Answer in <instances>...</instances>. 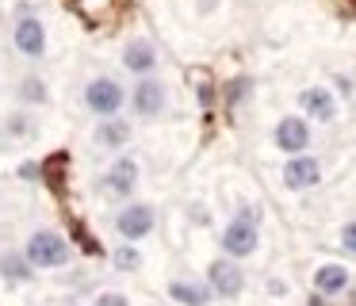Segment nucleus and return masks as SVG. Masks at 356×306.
Instances as JSON below:
<instances>
[{"instance_id": "obj_18", "label": "nucleus", "mask_w": 356, "mask_h": 306, "mask_svg": "<svg viewBox=\"0 0 356 306\" xmlns=\"http://www.w3.org/2000/svg\"><path fill=\"white\" fill-rule=\"evenodd\" d=\"M16 104L19 107H47L50 104V84L39 73H24L16 81Z\"/></svg>"}, {"instance_id": "obj_19", "label": "nucleus", "mask_w": 356, "mask_h": 306, "mask_svg": "<svg viewBox=\"0 0 356 306\" xmlns=\"http://www.w3.org/2000/svg\"><path fill=\"white\" fill-rule=\"evenodd\" d=\"M111 268H115V272H138L142 268V249L134 241H119L115 252H111Z\"/></svg>"}, {"instance_id": "obj_15", "label": "nucleus", "mask_w": 356, "mask_h": 306, "mask_svg": "<svg viewBox=\"0 0 356 306\" xmlns=\"http://www.w3.org/2000/svg\"><path fill=\"white\" fill-rule=\"evenodd\" d=\"M169 298L172 303H180V306H211V287H207V280H169Z\"/></svg>"}, {"instance_id": "obj_8", "label": "nucleus", "mask_w": 356, "mask_h": 306, "mask_svg": "<svg viewBox=\"0 0 356 306\" xmlns=\"http://www.w3.org/2000/svg\"><path fill=\"white\" fill-rule=\"evenodd\" d=\"M280 180H284L287 191H310L322 184V161L314 157V153H291V157L284 161V168H280Z\"/></svg>"}, {"instance_id": "obj_25", "label": "nucleus", "mask_w": 356, "mask_h": 306, "mask_svg": "<svg viewBox=\"0 0 356 306\" xmlns=\"http://www.w3.org/2000/svg\"><path fill=\"white\" fill-rule=\"evenodd\" d=\"M307 306H325V295H318V291H314V295L307 298Z\"/></svg>"}, {"instance_id": "obj_9", "label": "nucleus", "mask_w": 356, "mask_h": 306, "mask_svg": "<svg viewBox=\"0 0 356 306\" xmlns=\"http://www.w3.org/2000/svg\"><path fill=\"white\" fill-rule=\"evenodd\" d=\"M207 287L215 298H238L245 291V272H241L238 260L230 257H215L207 264Z\"/></svg>"}, {"instance_id": "obj_27", "label": "nucleus", "mask_w": 356, "mask_h": 306, "mask_svg": "<svg viewBox=\"0 0 356 306\" xmlns=\"http://www.w3.org/2000/svg\"><path fill=\"white\" fill-rule=\"evenodd\" d=\"M353 99H356V92H353Z\"/></svg>"}, {"instance_id": "obj_13", "label": "nucleus", "mask_w": 356, "mask_h": 306, "mask_svg": "<svg viewBox=\"0 0 356 306\" xmlns=\"http://www.w3.org/2000/svg\"><path fill=\"white\" fill-rule=\"evenodd\" d=\"M131 138H134V127H131V119H123V115L100 119L92 127V142L100 145V150H108V153H123L127 145H131Z\"/></svg>"}, {"instance_id": "obj_14", "label": "nucleus", "mask_w": 356, "mask_h": 306, "mask_svg": "<svg viewBox=\"0 0 356 306\" xmlns=\"http://www.w3.org/2000/svg\"><path fill=\"white\" fill-rule=\"evenodd\" d=\"M353 287V275H348V268L345 264H318L314 268V291L318 295H325V298H337V295H345V291Z\"/></svg>"}, {"instance_id": "obj_4", "label": "nucleus", "mask_w": 356, "mask_h": 306, "mask_svg": "<svg viewBox=\"0 0 356 306\" xmlns=\"http://www.w3.org/2000/svg\"><path fill=\"white\" fill-rule=\"evenodd\" d=\"M127 107L134 111V119H161L169 111V84L157 73L134 76V88H127Z\"/></svg>"}, {"instance_id": "obj_21", "label": "nucleus", "mask_w": 356, "mask_h": 306, "mask_svg": "<svg viewBox=\"0 0 356 306\" xmlns=\"http://www.w3.org/2000/svg\"><path fill=\"white\" fill-rule=\"evenodd\" d=\"M92 306H131V298H127L123 291H100V295L92 298Z\"/></svg>"}, {"instance_id": "obj_16", "label": "nucleus", "mask_w": 356, "mask_h": 306, "mask_svg": "<svg viewBox=\"0 0 356 306\" xmlns=\"http://www.w3.org/2000/svg\"><path fill=\"white\" fill-rule=\"evenodd\" d=\"M0 280L8 283V287H24V283H31V280H35V268L27 264L24 249L0 252Z\"/></svg>"}, {"instance_id": "obj_23", "label": "nucleus", "mask_w": 356, "mask_h": 306, "mask_svg": "<svg viewBox=\"0 0 356 306\" xmlns=\"http://www.w3.org/2000/svg\"><path fill=\"white\" fill-rule=\"evenodd\" d=\"M31 12H39V8L31 4V0H19V4L12 8V15H31Z\"/></svg>"}, {"instance_id": "obj_6", "label": "nucleus", "mask_w": 356, "mask_h": 306, "mask_svg": "<svg viewBox=\"0 0 356 306\" xmlns=\"http://www.w3.org/2000/svg\"><path fill=\"white\" fill-rule=\"evenodd\" d=\"M115 237L119 241H146L149 234L157 230V211H154V203H138V199H131V203H123L119 207V214H115Z\"/></svg>"}, {"instance_id": "obj_24", "label": "nucleus", "mask_w": 356, "mask_h": 306, "mask_svg": "<svg viewBox=\"0 0 356 306\" xmlns=\"http://www.w3.org/2000/svg\"><path fill=\"white\" fill-rule=\"evenodd\" d=\"M19 176L24 180H39V165H19Z\"/></svg>"}, {"instance_id": "obj_12", "label": "nucleus", "mask_w": 356, "mask_h": 306, "mask_svg": "<svg viewBox=\"0 0 356 306\" xmlns=\"http://www.w3.org/2000/svg\"><path fill=\"white\" fill-rule=\"evenodd\" d=\"M341 111L337 96H333L325 84H307V88L299 92V115L310 122H333Z\"/></svg>"}, {"instance_id": "obj_3", "label": "nucleus", "mask_w": 356, "mask_h": 306, "mask_svg": "<svg viewBox=\"0 0 356 306\" xmlns=\"http://www.w3.org/2000/svg\"><path fill=\"white\" fill-rule=\"evenodd\" d=\"M81 104H85L88 115H96V119H111V115H123L127 107V84L119 81V76H88L85 88H81Z\"/></svg>"}, {"instance_id": "obj_22", "label": "nucleus", "mask_w": 356, "mask_h": 306, "mask_svg": "<svg viewBox=\"0 0 356 306\" xmlns=\"http://www.w3.org/2000/svg\"><path fill=\"white\" fill-rule=\"evenodd\" d=\"M188 214H192L195 226H211V214H207V207H203V203H192V207H188Z\"/></svg>"}, {"instance_id": "obj_1", "label": "nucleus", "mask_w": 356, "mask_h": 306, "mask_svg": "<svg viewBox=\"0 0 356 306\" xmlns=\"http://www.w3.org/2000/svg\"><path fill=\"white\" fill-rule=\"evenodd\" d=\"M218 249H222V257H230V260L253 257V252L261 249V207L241 203L238 214L226 222L222 237H218Z\"/></svg>"}, {"instance_id": "obj_17", "label": "nucleus", "mask_w": 356, "mask_h": 306, "mask_svg": "<svg viewBox=\"0 0 356 306\" xmlns=\"http://www.w3.org/2000/svg\"><path fill=\"white\" fill-rule=\"evenodd\" d=\"M4 138L8 142H35L39 138V119L31 115V107H16L12 115H4Z\"/></svg>"}, {"instance_id": "obj_2", "label": "nucleus", "mask_w": 356, "mask_h": 306, "mask_svg": "<svg viewBox=\"0 0 356 306\" xmlns=\"http://www.w3.org/2000/svg\"><path fill=\"white\" fill-rule=\"evenodd\" d=\"M24 257L35 272H62V268H70L73 249H70V241H65V234L42 226L24 241Z\"/></svg>"}, {"instance_id": "obj_10", "label": "nucleus", "mask_w": 356, "mask_h": 306, "mask_svg": "<svg viewBox=\"0 0 356 306\" xmlns=\"http://www.w3.org/2000/svg\"><path fill=\"white\" fill-rule=\"evenodd\" d=\"M310 138H314V130H310V119H302V115H284V119L272 127V142H276L280 153H307L310 150Z\"/></svg>"}, {"instance_id": "obj_20", "label": "nucleus", "mask_w": 356, "mask_h": 306, "mask_svg": "<svg viewBox=\"0 0 356 306\" xmlns=\"http://www.w3.org/2000/svg\"><path fill=\"white\" fill-rule=\"evenodd\" d=\"M337 241H341V249H345L348 257H356V218H348L345 226H341Z\"/></svg>"}, {"instance_id": "obj_26", "label": "nucleus", "mask_w": 356, "mask_h": 306, "mask_svg": "<svg viewBox=\"0 0 356 306\" xmlns=\"http://www.w3.org/2000/svg\"><path fill=\"white\" fill-rule=\"evenodd\" d=\"M73 306H81V303H73Z\"/></svg>"}, {"instance_id": "obj_11", "label": "nucleus", "mask_w": 356, "mask_h": 306, "mask_svg": "<svg viewBox=\"0 0 356 306\" xmlns=\"http://www.w3.org/2000/svg\"><path fill=\"white\" fill-rule=\"evenodd\" d=\"M157 61H161V54H157V46L149 42L146 35L127 38L123 50H119V65H123L131 76H149V73H157Z\"/></svg>"}, {"instance_id": "obj_7", "label": "nucleus", "mask_w": 356, "mask_h": 306, "mask_svg": "<svg viewBox=\"0 0 356 306\" xmlns=\"http://www.w3.org/2000/svg\"><path fill=\"white\" fill-rule=\"evenodd\" d=\"M138 180H142L138 157H131V153H119V157L111 161L108 168H104L100 191H104V195H111V199H131L134 191H138Z\"/></svg>"}, {"instance_id": "obj_5", "label": "nucleus", "mask_w": 356, "mask_h": 306, "mask_svg": "<svg viewBox=\"0 0 356 306\" xmlns=\"http://www.w3.org/2000/svg\"><path fill=\"white\" fill-rule=\"evenodd\" d=\"M12 50L24 61H42L50 50V35L47 23L39 19V12L31 15H12Z\"/></svg>"}]
</instances>
